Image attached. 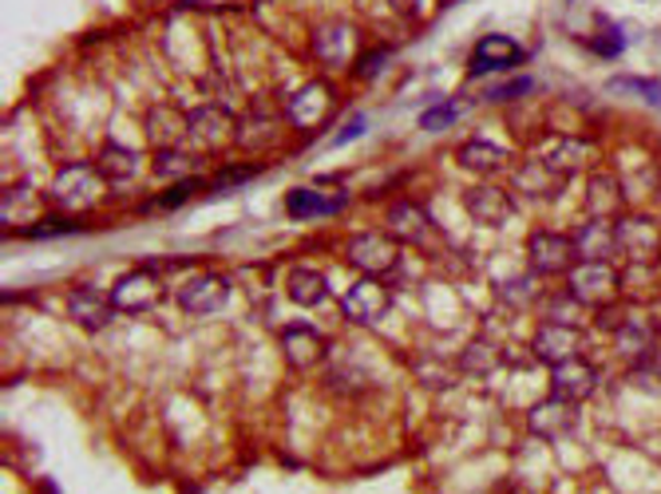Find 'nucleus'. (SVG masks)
Here are the masks:
<instances>
[{
	"instance_id": "2eb2a0df",
	"label": "nucleus",
	"mask_w": 661,
	"mask_h": 494,
	"mask_svg": "<svg viewBox=\"0 0 661 494\" xmlns=\"http://www.w3.org/2000/svg\"><path fill=\"white\" fill-rule=\"evenodd\" d=\"M578 344H583V332L574 329V325H554V320H546L543 329L535 332V340H531V352L554 369V364L578 356Z\"/></svg>"
},
{
	"instance_id": "4c0bfd02",
	"label": "nucleus",
	"mask_w": 661,
	"mask_h": 494,
	"mask_svg": "<svg viewBox=\"0 0 661 494\" xmlns=\"http://www.w3.org/2000/svg\"><path fill=\"white\" fill-rule=\"evenodd\" d=\"M258 175V166H238V171H226V175L215 178V190H234L238 183H246V178Z\"/></svg>"
},
{
	"instance_id": "cd10ccee",
	"label": "nucleus",
	"mask_w": 661,
	"mask_h": 494,
	"mask_svg": "<svg viewBox=\"0 0 661 494\" xmlns=\"http://www.w3.org/2000/svg\"><path fill=\"white\" fill-rule=\"evenodd\" d=\"M614 344H618V352L630 360H646L653 349V329L646 325V320L638 317H626V325L618 332H614Z\"/></svg>"
},
{
	"instance_id": "f257e3e1",
	"label": "nucleus",
	"mask_w": 661,
	"mask_h": 494,
	"mask_svg": "<svg viewBox=\"0 0 661 494\" xmlns=\"http://www.w3.org/2000/svg\"><path fill=\"white\" fill-rule=\"evenodd\" d=\"M104 183L108 178L99 175L96 166H64L56 175V183H52V198H56L59 210H68V213H88L99 206V198H104Z\"/></svg>"
},
{
	"instance_id": "c756f323",
	"label": "nucleus",
	"mask_w": 661,
	"mask_h": 494,
	"mask_svg": "<svg viewBox=\"0 0 661 494\" xmlns=\"http://www.w3.org/2000/svg\"><path fill=\"white\" fill-rule=\"evenodd\" d=\"M313 52L329 64H345L349 59V29L345 24H322L313 32Z\"/></svg>"
},
{
	"instance_id": "9d476101",
	"label": "nucleus",
	"mask_w": 661,
	"mask_h": 494,
	"mask_svg": "<svg viewBox=\"0 0 661 494\" xmlns=\"http://www.w3.org/2000/svg\"><path fill=\"white\" fill-rule=\"evenodd\" d=\"M527 427L535 431L539 439H571L578 431V404H566V399H543L539 407H531Z\"/></svg>"
},
{
	"instance_id": "39448f33",
	"label": "nucleus",
	"mask_w": 661,
	"mask_h": 494,
	"mask_svg": "<svg viewBox=\"0 0 661 494\" xmlns=\"http://www.w3.org/2000/svg\"><path fill=\"white\" fill-rule=\"evenodd\" d=\"M598 388V369H594L590 360L574 356L563 360V364H554L551 372V396L554 399H566V404H586Z\"/></svg>"
},
{
	"instance_id": "aec40b11",
	"label": "nucleus",
	"mask_w": 661,
	"mask_h": 494,
	"mask_svg": "<svg viewBox=\"0 0 661 494\" xmlns=\"http://www.w3.org/2000/svg\"><path fill=\"white\" fill-rule=\"evenodd\" d=\"M574 250H578V262H610L618 253V233L614 222H598V218H586L574 233Z\"/></svg>"
},
{
	"instance_id": "a878e982",
	"label": "nucleus",
	"mask_w": 661,
	"mask_h": 494,
	"mask_svg": "<svg viewBox=\"0 0 661 494\" xmlns=\"http://www.w3.org/2000/svg\"><path fill=\"white\" fill-rule=\"evenodd\" d=\"M96 171L108 178L111 186L131 183V178L139 175V155H136V151H127V146H119V143H108L104 151H99Z\"/></svg>"
},
{
	"instance_id": "0eeeda50",
	"label": "nucleus",
	"mask_w": 661,
	"mask_h": 494,
	"mask_svg": "<svg viewBox=\"0 0 661 494\" xmlns=\"http://www.w3.org/2000/svg\"><path fill=\"white\" fill-rule=\"evenodd\" d=\"M230 139H238V123L226 107L218 103H206L198 111H191V143L198 151H223Z\"/></svg>"
},
{
	"instance_id": "393cba45",
	"label": "nucleus",
	"mask_w": 661,
	"mask_h": 494,
	"mask_svg": "<svg viewBox=\"0 0 661 494\" xmlns=\"http://www.w3.org/2000/svg\"><path fill=\"white\" fill-rule=\"evenodd\" d=\"M511 186H516L519 195H527V198H554L559 190H563V175H554L543 158H531V163H523L516 171Z\"/></svg>"
},
{
	"instance_id": "c9c22d12",
	"label": "nucleus",
	"mask_w": 661,
	"mask_h": 494,
	"mask_svg": "<svg viewBox=\"0 0 661 494\" xmlns=\"http://www.w3.org/2000/svg\"><path fill=\"white\" fill-rule=\"evenodd\" d=\"M590 48L598 52L603 59H610V56H618V52L626 48V40H622V32L614 29V24H603V36L590 40Z\"/></svg>"
},
{
	"instance_id": "f3484780",
	"label": "nucleus",
	"mask_w": 661,
	"mask_h": 494,
	"mask_svg": "<svg viewBox=\"0 0 661 494\" xmlns=\"http://www.w3.org/2000/svg\"><path fill=\"white\" fill-rule=\"evenodd\" d=\"M282 352L297 372H313L325 360V340L310 325H290L282 332Z\"/></svg>"
},
{
	"instance_id": "f03ea898",
	"label": "nucleus",
	"mask_w": 661,
	"mask_h": 494,
	"mask_svg": "<svg viewBox=\"0 0 661 494\" xmlns=\"http://www.w3.org/2000/svg\"><path fill=\"white\" fill-rule=\"evenodd\" d=\"M566 277H571V297L586 309H606L622 289V277L610 262H578Z\"/></svg>"
},
{
	"instance_id": "f8f14e48",
	"label": "nucleus",
	"mask_w": 661,
	"mask_h": 494,
	"mask_svg": "<svg viewBox=\"0 0 661 494\" xmlns=\"http://www.w3.org/2000/svg\"><path fill=\"white\" fill-rule=\"evenodd\" d=\"M226 297H230V285H226V277H218V273H203V277H195V282H186L183 289H178V305H183V312H191V317H210V312L223 309Z\"/></svg>"
},
{
	"instance_id": "6ab92c4d",
	"label": "nucleus",
	"mask_w": 661,
	"mask_h": 494,
	"mask_svg": "<svg viewBox=\"0 0 661 494\" xmlns=\"http://www.w3.org/2000/svg\"><path fill=\"white\" fill-rule=\"evenodd\" d=\"M527 59L523 44H516L511 36H499V32H491V36H484L476 44V59H472V72H507V68H519Z\"/></svg>"
},
{
	"instance_id": "7ed1b4c3",
	"label": "nucleus",
	"mask_w": 661,
	"mask_h": 494,
	"mask_svg": "<svg viewBox=\"0 0 661 494\" xmlns=\"http://www.w3.org/2000/svg\"><path fill=\"white\" fill-rule=\"evenodd\" d=\"M527 257H531V273L535 277H563L578 262V250H574V238H566V233L539 230L527 242Z\"/></svg>"
},
{
	"instance_id": "bb28decb",
	"label": "nucleus",
	"mask_w": 661,
	"mask_h": 494,
	"mask_svg": "<svg viewBox=\"0 0 661 494\" xmlns=\"http://www.w3.org/2000/svg\"><path fill=\"white\" fill-rule=\"evenodd\" d=\"M285 293H290L297 305H322V300L329 297V282H325L317 270L297 265V270H290V277H285Z\"/></svg>"
},
{
	"instance_id": "423d86ee",
	"label": "nucleus",
	"mask_w": 661,
	"mask_h": 494,
	"mask_svg": "<svg viewBox=\"0 0 661 494\" xmlns=\"http://www.w3.org/2000/svg\"><path fill=\"white\" fill-rule=\"evenodd\" d=\"M389 309H392V293L380 282H372V277L349 285V293L340 297V312H345L353 325H377V320H384Z\"/></svg>"
},
{
	"instance_id": "dca6fc26",
	"label": "nucleus",
	"mask_w": 661,
	"mask_h": 494,
	"mask_svg": "<svg viewBox=\"0 0 661 494\" xmlns=\"http://www.w3.org/2000/svg\"><path fill=\"white\" fill-rule=\"evenodd\" d=\"M68 312H72V320H76L79 329L99 332V329H108L111 317H116V300L104 297L96 285H79V289L68 297Z\"/></svg>"
},
{
	"instance_id": "72a5a7b5",
	"label": "nucleus",
	"mask_w": 661,
	"mask_h": 494,
	"mask_svg": "<svg viewBox=\"0 0 661 494\" xmlns=\"http://www.w3.org/2000/svg\"><path fill=\"white\" fill-rule=\"evenodd\" d=\"M614 91H630V96L646 99V103L661 107V79H638V76H614L610 79Z\"/></svg>"
},
{
	"instance_id": "b1692460",
	"label": "nucleus",
	"mask_w": 661,
	"mask_h": 494,
	"mask_svg": "<svg viewBox=\"0 0 661 494\" xmlns=\"http://www.w3.org/2000/svg\"><path fill=\"white\" fill-rule=\"evenodd\" d=\"M586 155H590V143H578V139H571V135H554L539 146V158L551 166L554 175H563V178L574 175V171L586 163Z\"/></svg>"
},
{
	"instance_id": "2f4dec72",
	"label": "nucleus",
	"mask_w": 661,
	"mask_h": 494,
	"mask_svg": "<svg viewBox=\"0 0 661 494\" xmlns=\"http://www.w3.org/2000/svg\"><path fill=\"white\" fill-rule=\"evenodd\" d=\"M198 171V155H186V151H163V155L155 158V175H163V178H191Z\"/></svg>"
},
{
	"instance_id": "f704fd0d",
	"label": "nucleus",
	"mask_w": 661,
	"mask_h": 494,
	"mask_svg": "<svg viewBox=\"0 0 661 494\" xmlns=\"http://www.w3.org/2000/svg\"><path fill=\"white\" fill-rule=\"evenodd\" d=\"M456 103H440V107H429V111H424V116H420V127H424V131H444V127H452L456 123Z\"/></svg>"
},
{
	"instance_id": "ddd939ff",
	"label": "nucleus",
	"mask_w": 661,
	"mask_h": 494,
	"mask_svg": "<svg viewBox=\"0 0 661 494\" xmlns=\"http://www.w3.org/2000/svg\"><path fill=\"white\" fill-rule=\"evenodd\" d=\"M147 139L159 151H175L183 139H191V116H183L175 103H155L147 111Z\"/></svg>"
},
{
	"instance_id": "7c9ffc66",
	"label": "nucleus",
	"mask_w": 661,
	"mask_h": 494,
	"mask_svg": "<svg viewBox=\"0 0 661 494\" xmlns=\"http://www.w3.org/2000/svg\"><path fill=\"white\" fill-rule=\"evenodd\" d=\"M539 282L535 273H527V277H511V282L499 285V300H507V305H516V309H531L539 300Z\"/></svg>"
},
{
	"instance_id": "412c9836",
	"label": "nucleus",
	"mask_w": 661,
	"mask_h": 494,
	"mask_svg": "<svg viewBox=\"0 0 661 494\" xmlns=\"http://www.w3.org/2000/svg\"><path fill=\"white\" fill-rule=\"evenodd\" d=\"M622 210H626L622 183L614 175H594L590 186H586V213L598 218V222H618Z\"/></svg>"
},
{
	"instance_id": "9b49d317",
	"label": "nucleus",
	"mask_w": 661,
	"mask_h": 494,
	"mask_svg": "<svg viewBox=\"0 0 661 494\" xmlns=\"http://www.w3.org/2000/svg\"><path fill=\"white\" fill-rule=\"evenodd\" d=\"M389 233L397 238V242H409V245H432L440 238L436 233V222L429 218V210L416 202H397L389 210Z\"/></svg>"
},
{
	"instance_id": "5701e85b",
	"label": "nucleus",
	"mask_w": 661,
	"mask_h": 494,
	"mask_svg": "<svg viewBox=\"0 0 661 494\" xmlns=\"http://www.w3.org/2000/svg\"><path fill=\"white\" fill-rule=\"evenodd\" d=\"M340 206H345V195L325 198V190H313V186H297V190L285 195V210H290V218H297V222L329 218V213H337Z\"/></svg>"
},
{
	"instance_id": "e433bc0d",
	"label": "nucleus",
	"mask_w": 661,
	"mask_h": 494,
	"mask_svg": "<svg viewBox=\"0 0 661 494\" xmlns=\"http://www.w3.org/2000/svg\"><path fill=\"white\" fill-rule=\"evenodd\" d=\"M72 230H76L72 218H59V222H32L29 230H24V238H56V233H72Z\"/></svg>"
},
{
	"instance_id": "a211bd4d",
	"label": "nucleus",
	"mask_w": 661,
	"mask_h": 494,
	"mask_svg": "<svg viewBox=\"0 0 661 494\" xmlns=\"http://www.w3.org/2000/svg\"><path fill=\"white\" fill-rule=\"evenodd\" d=\"M618 233V250L630 253V257H646V253H661V226L646 213H633V218H618L614 222Z\"/></svg>"
},
{
	"instance_id": "1a4fd4ad",
	"label": "nucleus",
	"mask_w": 661,
	"mask_h": 494,
	"mask_svg": "<svg viewBox=\"0 0 661 494\" xmlns=\"http://www.w3.org/2000/svg\"><path fill=\"white\" fill-rule=\"evenodd\" d=\"M467 218H476L479 226H503L511 213H516V198L507 195L503 186H491L479 178V186H472L464 195Z\"/></svg>"
},
{
	"instance_id": "4468645a",
	"label": "nucleus",
	"mask_w": 661,
	"mask_h": 494,
	"mask_svg": "<svg viewBox=\"0 0 661 494\" xmlns=\"http://www.w3.org/2000/svg\"><path fill=\"white\" fill-rule=\"evenodd\" d=\"M333 88L329 84H322V79H313V84H305L302 91H293L290 99V123L302 127V131H310V127H322L325 116L333 111Z\"/></svg>"
},
{
	"instance_id": "4be33fe9",
	"label": "nucleus",
	"mask_w": 661,
	"mask_h": 494,
	"mask_svg": "<svg viewBox=\"0 0 661 494\" xmlns=\"http://www.w3.org/2000/svg\"><path fill=\"white\" fill-rule=\"evenodd\" d=\"M507 163H511V155H507L499 143H491V139H467V143L459 146V166L472 171L476 178L499 175V171H507Z\"/></svg>"
},
{
	"instance_id": "473e14b6",
	"label": "nucleus",
	"mask_w": 661,
	"mask_h": 494,
	"mask_svg": "<svg viewBox=\"0 0 661 494\" xmlns=\"http://www.w3.org/2000/svg\"><path fill=\"white\" fill-rule=\"evenodd\" d=\"M32 202H36V195H32L29 186H9V190H4V226H9V222H29V218H36Z\"/></svg>"
},
{
	"instance_id": "6e6552de",
	"label": "nucleus",
	"mask_w": 661,
	"mask_h": 494,
	"mask_svg": "<svg viewBox=\"0 0 661 494\" xmlns=\"http://www.w3.org/2000/svg\"><path fill=\"white\" fill-rule=\"evenodd\" d=\"M163 297H166L163 282L147 270L127 273V277H119L116 282V289H111L116 309H123V312H151L155 305H163Z\"/></svg>"
},
{
	"instance_id": "a19ab883",
	"label": "nucleus",
	"mask_w": 661,
	"mask_h": 494,
	"mask_svg": "<svg viewBox=\"0 0 661 494\" xmlns=\"http://www.w3.org/2000/svg\"><path fill=\"white\" fill-rule=\"evenodd\" d=\"M392 4H397L404 17H420V9H424V0H392Z\"/></svg>"
},
{
	"instance_id": "20e7f679",
	"label": "nucleus",
	"mask_w": 661,
	"mask_h": 494,
	"mask_svg": "<svg viewBox=\"0 0 661 494\" xmlns=\"http://www.w3.org/2000/svg\"><path fill=\"white\" fill-rule=\"evenodd\" d=\"M349 262L365 277H380V273H392L400 265V245L392 233H357L349 242Z\"/></svg>"
},
{
	"instance_id": "58836bf2",
	"label": "nucleus",
	"mask_w": 661,
	"mask_h": 494,
	"mask_svg": "<svg viewBox=\"0 0 661 494\" xmlns=\"http://www.w3.org/2000/svg\"><path fill=\"white\" fill-rule=\"evenodd\" d=\"M523 91H531V79H516V84H503V88H496L491 91V99H516V96H523Z\"/></svg>"
},
{
	"instance_id": "ea45409f",
	"label": "nucleus",
	"mask_w": 661,
	"mask_h": 494,
	"mask_svg": "<svg viewBox=\"0 0 661 494\" xmlns=\"http://www.w3.org/2000/svg\"><path fill=\"white\" fill-rule=\"evenodd\" d=\"M353 135H365V119H353V127H345V131H340V135H337V143H349V139Z\"/></svg>"
},
{
	"instance_id": "c85d7f7f",
	"label": "nucleus",
	"mask_w": 661,
	"mask_h": 494,
	"mask_svg": "<svg viewBox=\"0 0 661 494\" xmlns=\"http://www.w3.org/2000/svg\"><path fill=\"white\" fill-rule=\"evenodd\" d=\"M499 360H503L499 344H491V340H472L464 349V356H459V372H464V376H491V372L499 369Z\"/></svg>"
}]
</instances>
